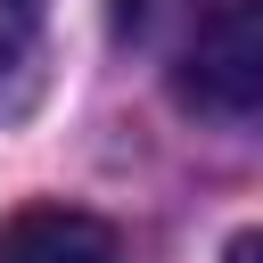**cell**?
I'll use <instances>...</instances> for the list:
<instances>
[{"instance_id": "4", "label": "cell", "mask_w": 263, "mask_h": 263, "mask_svg": "<svg viewBox=\"0 0 263 263\" xmlns=\"http://www.w3.org/2000/svg\"><path fill=\"white\" fill-rule=\"evenodd\" d=\"M107 16H115V33H140L156 16V0H107Z\"/></svg>"}, {"instance_id": "5", "label": "cell", "mask_w": 263, "mask_h": 263, "mask_svg": "<svg viewBox=\"0 0 263 263\" xmlns=\"http://www.w3.org/2000/svg\"><path fill=\"white\" fill-rule=\"evenodd\" d=\"M222 263H263V230H238V238L222 247Z\"/></svg>"}, {"instance_id": "2", "label": "cell", "mask_w": 263, "mask_h": 263, "mask_svg": "<svg viewBox=\"0 0 263 263\" xmlns=\"http://www.w3.org/2000/svg\"><path fill=\"white\" fill-rule=\"evenodd\" d=\"M0 263H123V247L82 205H25L0 222Z\"/></svg>"}, {"instance_id": "3", "label": "cell", "mask_w": 263, "mask_h": 263, "mask_svg": "<svg viewBox=\"0 0 263 263\" xmlns=\"http://www.w3.org/2000/svg\"><path fill=\"white\" fill-rule=\"evenodd\" d=\"M41 41V0H0V74H16Z\"/></svg>"}, {"instance_id": "1", "label": "cell", "mask_w": 263, "mask_h": 263, "mask_svg": "<svg viewBox=\"0 0 263 263\" xmlns=\"http://www.w3.org/2000/svg\"><path fill=\"white\" fill-rule=\"evenodd\" d=\"M173 99L214 123H263V0H214L189 25Z\"/></svg>"}]
</instances>
